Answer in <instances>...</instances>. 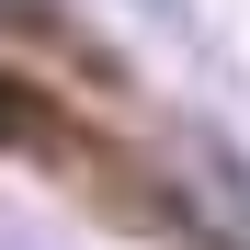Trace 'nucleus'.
Instances as JSON below:
<instances>
[{"label": "nucleus", "mask_w": 250, "mask_h": 250, "mask_svg": "<svg viewBox=\"0 0 250 250\" xmlns=\"http://www.w3.org/2000/svg\"><path fill=\"white\" fill-rule=\"evenodd\" d=\"M137 12H159V23H182V0H137Z\"/></svg>", "instance_id": "obj_1"}]
</instances>
